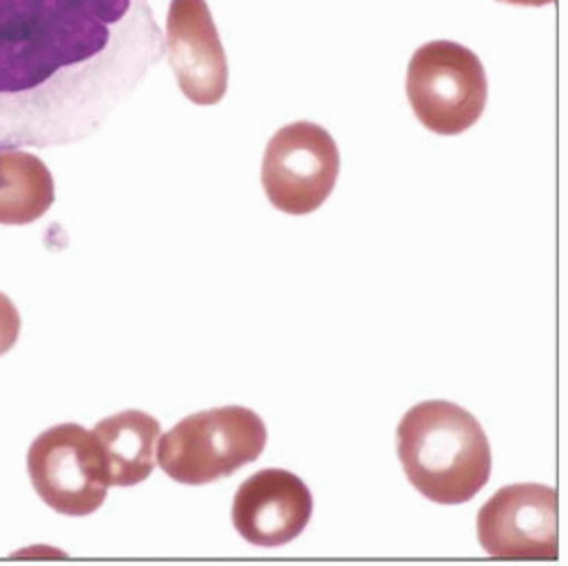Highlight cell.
I'll return each mask as SVG.
<instances>
[{"label": "cell", "instance_id": "6da1fadb", "mask_svg": "<svg viewBox=\"0 0 568 566\" xmlns=\"http://www.w3.org/2000/svg\"><path fill=\"white\" fill-rule=\"evenodd\" d=\"M164 51L151 0H0V151L87 139Z\"/></svg>", "mask_w": 568, "mask_h": 566}, {"label": "cell", "instance_id": "7a4b0ae2", "mask_svg": "<svg viewBox=\"0 0 568 566\" xmlns=\"http://www.w3.org/2000/svg\"><path fill=\"white\" fill-rule=\"evenodd\" d=\"M398 457L418 494L439 505H459L491 478V446L480 421L448 401L407 410L398 426Z\"/></svg>", "mask_w": 568, "mask_h": 566}, {"label": "cell", "instance_id": "3957f363", "mask_svg": "<svg viewBox=\"0 0 568 566\" xmlns=\"http://www.w3.org/2000/svg\"><path fill=\"white\" fill-rule=\"evenodd\" d=\"M266 439L264 421L253 410L214 407L182 418L160 437L158 464L175 483L207 485L255 462Z\"/></svg>", "mask_w": 568, "mask_h": 566}, {"label": "cell", "instance_id": "277c9868", "mask_svg": "<svg viewBox=\"0 0 568 566\" xmlns=\"http://www.w3.org/2000/svg\"><path fill=\"white\" fill-rule=\"evenodd\" d=\"M489 97L480 58L455 41L420 46L407 67V99L416 119L437 134H462L478 123Z\"/></svg>", "mask_w": 568, "mask_h": 566}, {"label": "cell", "instance_id": "5b68a950", "mask_svg": "<svg viewBox=\"0 0 568 566\" xmlns=\"http://www.w3.org/2000/svg\"><path fill=\"white\" fill-rule=\"evenodd\" d=\"M28 476L39 498L64 516H89L108 498L101 446L78 423L43 431L28 451Z\"/></svg>", "mask_w": 568, "mask_h": 566}, {"label": "cell", "instance_id": "8992f818", "mask_svg": "<svg viewBox=\"0 0 568 566\" xmlns=\"http://www.w3.org/2000/svg\"><path fill=\"white\" fill-rule=\"evenodd\" d=\"M342 169L339 149L325 128L296 121L280 128L262 162V184L273 208L303 216L333 194Z\"/></svg>", "mask_w": 568, "mask_h": 566}, {"label": "cell", "instance_id": "52a82bcc", "mask_svg": "<svg viewBox=\"0 0 568 566\" xmlns=\"http://www.w3.org/2000/svg\"><path fill=\"white\" fill-rule=\"evenodd\" d=\"M557 492L537 483L503 487L478 514L480 546L498 559H555L559 555Z\"/></svg>", "mask_w": 568, "mask_h": 566}, {"label": "cell", "instance_id": "ba28073f", "mask_svg": "<svg viewBox=\"0 0 568 566\" xmlns=\"http://www.w3.org/2000/svg\"><path fill=\"white\" fill-rule=\"evenodd\" d=\"M164 46L184 97L216 105L227 91V60L207 0H171Z\"/></svg>", "mask_w": 568, "mask_h": 566}, {"label": "cell", "instance_id": "9c48e42d", "mask_svg": "<svg viewBox=\"0 0 568 566\" xmlns=\"http://www.w3.org/2000/svg\"><path fill=\"white\" fill-rule=\"evenodd\" d=\"M314 509L310 487L284 468H262L242 483L232 503V524L248 544L275 548L294 542Z\"/></svg>", "mask_w": 568, "mask_h": 566}, {"label": "cell", "instance_id": "30bf717a", "mask_svg": "<svg viewBox=\"0 0 568 566\" xmlns=\"http://www.w3.org/2000/svg\"><path fill=\"white\" fill-rule=\"evenodd\" d=\"M97 437L112 487H132L151 478L158 466L160 421L141 410H125L103 418Z\"/></svg>", "mask_w": 568, "mask_h": 566}, {"label": "cell", "instance_id": "8fae6325", "mask_svg": "<svg viewBox=\"0 0 568 566\" xmlns=\"http://www.w3.org/2000/svg\"><path fill=\"white\" fill-rule=\"evenodd\" d=\"M55 203V180L37 155L0 151V223L28 225Z\"/></svg>", "mask_w": 568, "mask_h": 566}, {"label": "cell", "instance_id": "7c38bea8", "mask_svg": "<svg viewBox=\"0 0 568 566\" xmlns=\"http://www.w3.org/2000/svg\"><path fill=\"white\" fill-rule=\"evenodd\" d=\"M21 333V314L10 296L0 292V355L14 348Z\"/></svg>", "mask_w": 568, "mask_h": 566}, {"label": "cell", "instance_id": "4fadbf2b", "mask_svg": "<svg viewBox=\"0 0 568 566\" xmlns=\"http://www.w3.org/2000/svg\"><path fill=\"white\" fill-rule=\"evenodd\" d=\"M498 3L518 6V8H544V6L555 3V0H498Z\"/></svg>", "mask_w": 568, "mask_h": 566}]
</instances>
